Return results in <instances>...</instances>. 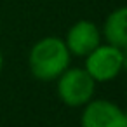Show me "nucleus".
I'll use <instances>...</instances> for the list:
<instances>
[{
    "label": "nucleus",
    "mask_w": 127,
    "mask_h": 127,
    "mask_svg": "<svg viewBox=\"0 0 127 127\" xmlns=\"http://www.w3.org/2000/svg\"><path fill=\"white\" fill-rule=\"evenodd\" d=\"M70 63L71 54L66 49L64 40L54 35L37 40L28 52L30 73L40 82H56Z\"/></svg>",
    "instance_id": "nucleus-1"
},
{
    "label": "nucleus",
    "mask_w": 127,
    "mask_h": 127,
    "mask_svg": "<svg viewBox=\"0 0 127 127\" xmlns=\"http://www.w3.org/2000/svg\"><path fill=\"white\" fill-rule=\"evenodd\" d=\"M96 85L84 66H68L56 80V92L68 108H82L94 99Z\"/></svg>",
    "instance_id": "nucleus-2"
},
{
    "label": "nucleus",
    "mask_w": 127,
    "mask_h": 127,
    "mask_svg": "<svg viewBox=\"0 0 127 127\" xmlns=\"http://www.w3.org/2000/svg\"><path fill=\"white\" fill-rule=\"evenodd\" d=\"M84 70L96 84H106L118 78L122 73V49L101 42L84 58Z\"/></svg>",
    "instance_id": "nucleus-3"
},
{
    "label": "nucleus",
    "mask_w": 127,
    "mask_h": 127,
    "mask_svg": "<svg viewBox=\"0 0 127 127\" xmlns=\"http://www.w3.org/2000/svg\"><path fill=\"white\" fill-rule=\"evenodd\" d=\"M80 110V127H125L124 108L111 99L94 97Z\"/></svg>",
    "instance_id": "nucleus-4"
},
{
    "label": "nucleus",
    "mask_w": 127,
    "mask_h": 127,
    "mask_svg": "<svg viewBox=\"0 0 127 127\" xmlns=\"http://www.w3.org/2000/svg\"><path fill=\"white\" fill-rule=\"evenodd\" d=\"M66 49L70 51L71 58H85L87 54H91L101 42H103V35H101V28L89 19H78L77 23H73L68 32L66 37L63 38Z\"/></svg>",
    "instance_id": "nucleus-5"
},
{
    "label": "nucleus",
    "mask_w": 127,
    "mask_h": 127,
    "mask_svg": "<svg viewBox=\"0 0 127 127\" xmlns=\"http://www.w3.org/2000/svg\"><path fill=\"white\" fill-rule=\"evenodd\" d=\"M103 40L110 45H115L118 49L127 47V5L113 9L101 28Z\"/></svg>",
    "instance_id": "nucleus-6"
},
{
    "label": "nucleus",
    "mask_w": 127,
    "mask_h": 127,
    "mask_svg": "<svg viewBox=\"0 0 127 127\" xmlns=\"http://www.w3.org/2000/svg\"><path fill=\"white\" fill-rule=\"evenodd\" d=\"M122 73H127V47L122 49Z\"/></svg>",
    "instance_id": "nucleus-7"
},
{
    "label": "nucleus",
    "mask_w": 127,
    "mask_h": 127,
    "mask_svg": "<svg viewBox=\"0 0 127 127\" xmlns=\"http://www.w3.org/2000/svg\"><path fill=\"white\" fill-rule=\"evenodd\" d=\"M2 70H4V54L0 51V73H2Z\"/></svg>",
    "instance_id": "nucleus-8"
},
{
    "label": "nucleus",
    "mask_w": 127,
    "mask_h": 127,
    "mask_svg": "<svg viewBox=\"0 0 127 127\" xmlns=\"http://www.w3.org/2000/svg\"><path fill=\"white\" fill-rule=\"evenodd\" d=\"M124 113H125V127H127V110H124Z\"/></svg>",
    "instance_id": "nucleus-9"
}]
</instances>
